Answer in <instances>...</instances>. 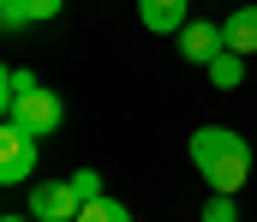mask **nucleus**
I'll list each match as a JSON object with an SVG mask.
<instances>
[{
  "instance_id": "nucleus-13",
  "label": "nucleus",
  "mask_w": 257,
  "mask_h": 222,
  "mask_svg": "<svg viewBox=\"0 0 257 222\" xmlns=\"http://www.w3.org/2000/svg\"><path fill=\"white\" fill-rule=\"evenodd\" d=\"M0 24H6V30H24V24H30V6H24V0H0Z\"/></svg>"
},
{
  "instance_id": "nucleus-12",
  "label": "nucleus",
  "mask_w": 257,
  "mask_h": 222,
  "mask_svg": "<svg viewBox=\"0 0 257 222\" xmlns=\"http://www.w3.org/2000/svg\"><path fill=\"white\" fill-rule=\"evenodd\" d=\"M72 192H78L84 204H90V198H102V174H96V168H78V174H72Z\"/></svg>"
},
{
  "instance_id": "nucleus-5",
  "label": "nucleus",
  "mask_w": 257,
  "mask_h": 222,
  "mask_svg": "<svg viewBox=\"0 0 257 222\" xmlns=\"http://www.w3.org/2000/svg\"><path fill=\"white\" fill-rule=\"evenodd\" d=\"M221 48H227V36H221V24H209V18H192V24L180 30V60H192V66H209Z\"/></svg>"
},
{
  "instance_id": "nucleus-11",
  "label": "nucleus",
  "mask_w": 257,
  "mask_h": 222,
  "mask_svg": "<svg viewBox=\"0 0 257 222\" xmlns=\"http://www.w3.org/2000/svg\"><path fill=\"white\" fill-rule=\"evenodd\" d=\"M203 222H239V204H233V192H209V204H203Z\"/></svg>"
},
{
  "instance_id": "nucleus-14",
  "label": "nucleus",
  "mask_w": 257,
  "mask_h": 222,
  "mask_svg": "<svg viewBox=\"0 0 257 222\" xmlns=\"http://www.w3.org/2000/svg\"><path fill=\"white\" fill-rule=\"evenodd\" d=\"M24 6H30V24H48V18L66 12V0H24Z\"/></svg>"
},
{
  "instance_id": "nucleus-15",
  "label": "nucleus",
  "mask_w": 257,
  "mask_h": 222,
  "mask_svg": "<svg viewBox=\"0 0 257 222\" xmlns=\"http://www.w3.org/2000/svg\"><path fill=\"white\" fill-rule=\"evenodd\" d=\"M6 222H36V216H6Z\"/></svg>"
},
{
  "instance_id": "nucleus-6",
  "label": "nucleus",
  "mask_w": 257,
  "mask_h": 222,
  "mask_svg": "<svg viewBox=\"0 0 257 222\" xmlns=\"http://www.w3.org/2000/svg\"><path fill=\"white\" fill-rule=\"evenodd\" d=\"M138 18H144V30H156V36H180V30L192 24V0H138Z\"/></svg>"
},
{
  "instance_id": "nucleus-8",
  "label": "nucleus",
  "mask_w": 257,
  "mask_h": 222,
  "mask_svg": "<svg viewBox=\"0 0 257 222\" xmlns=\"http://www.w3.org/2000/svg\"><path fill=\"white\" fill-rule=\"evenodd\" d=\"M203 72H209V84H215V90H239V84H245V54L221 48V54H215V60H209Z\"/></svg>"
},
{
  "instance_id": "nucleus-1",
  "label": "nucleus",
  "mask_w": 257,
  "mask_h": 222,
  "mask_svg": "<svg viewBox=\"0 0 257 222\" xmlns=\"http://www.w3.org/2000/svg\"><path fill=\"white\" fill-rule=\"evenodd\" d=\"M186 150H192V168L209 180V192H239L251 180V144L227 126H197Z\"/></svg>"
},
{
  "instance_id": "nucleus-10",
  "label": "nucleus",
  "mask_w": 257,
  "mask_h": 222,
  "mask_svg": "<svg viewBox=\"0 0 257 222\" xmlns=\"http://www.w3.org/2000/svg\"><path fill=\"white\" fill-rule=\"evenodd\" d=\"M78 222H132V210L120 204V198H108V192H102V198H90V204L78 210Z\"/></svg>"
},
{
  "instance_id": "nucleus-7",
  "label": "nucleus",
  "mask_w": 257,
  "mask_h": 222,
  "mask_svg": "<svg viewBox=\"0 0 257 222\" xmlns=\"http://www.w3.org/2000/svg\"><path fill=\"white\" fill-rule=\"evenodd\" d=\"M221 36H227V48H233V54H257V0H245V6H233V12H227Z\"/></svg>"
},
{
  "instance_id": "nucleus-9",
  "label": "nucleus",
  "mask_w": 257,
  "mask_h": 222,
  "mask_svg": "<svg viewBox=\"0 0 257 222\" xmlns=\"http://www.w3.org/2000/svg\"><path fill=\"white\" fill-rule=\"evenodd\" d=\"M36 90V72H24V66H6L0 72V108H12L18 96H30Z\"/></svg>"
},
{
  "instance_id": "nucleus-3",
  "label": "nucleus",
  "mask_w": 257,
  "mask_h": 222,
  "mask_svg": "<svg viewBox=\"0 0 257 222\" xmlns=\"http://www.w3.org/2000/svg\"><path fill=\"white\" fill-rule=\"evenodd\" d=\"M36 150L42 138H30L24 126H0V186H24V180H36Z\"/></svg>"
},
{
  "instance_id": "nucleus-4",
  "label": "nucleus",
  "mask_w": 257,
  "mask_h": 222,
  "mask_svg": "<svg viewBox=\"0 0 257 222\" xmlns=\"http://www.w3.org/2000/svg\"><path fill=\"white\" fill-rule=\"evenodd\" d=\"M78 210H84V198L72 192V180H36V192H30L36 222H78Z\"/></svg>"
},
{
  "instance_id": "nucleus-2",
  "label": "nucleus",
  "mask_w": 257,
  "mask_h": 222,
  "mask_svg": "<svg viewBox=\"0 0 257 222\" xmlns=\"http://www.w3.org/2000/svg\"><path fill=\"white\" fill-rule=\"evenodd\" d=\"M6 120H12V126H24L30 138H54V132H60V120H66V108H60V96H54L48 84H36L30 96H18V102L6 108Z\"/></svg>"
}]
</instances>
